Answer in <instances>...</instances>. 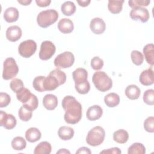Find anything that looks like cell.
<instances>
[{"mask_svg": "<svg viewBox=\"0 0 154 154\" xmlns=\"http://www.w3.org/2000/svg\"><path fill=\"white\" fill-rule=\"evenodd\" d=\"M62 107L64 109V120L69 124L74 125L78 123L82 117V105L72 96H65L61 102Z\"/></svg>", "mask_w": 154, "mask_h": 154, "instance_id": "6da1fadb", "label": "cell"}, {"mask_svg": "<svg viewBox=\"0 0 154 154\" xmlns=\"http://www.w3.org/2000/svg\"><path fill=\"white\" fill-rule=\"evenodd\" d=\"M92 81L95 87L101 92L110 90L112 86V81L103 71L96 72L92 77Z\"/></svg>", "mask_w": 154, "mask_h": 154, "instance_id": "7a4b0ae2", "label": "cell"}, {"mask_svg": "<svg viewBox=\"0 0 154 154\" xmlns=\"http://www.w3.org/2000/svg\"><path fill=\"white\" fill-rule=\"evenodd\" d=\"M58 16V13L55 10H46L38 13L37 16V22L38 26L46 28L56 22Z\"/></svg>", "mask_w": 154, "mask_h": 154, "instance_id": "3957f363", "label": "cell"}, {"mask_svg": "<svg viewBox=\"0 0 154 154\" xmlns=\"http://www.w3.org/2000/svg\"><path fill=\"white\" fill-rule=\"evenodd\" d=\"M105 136V132L103 128L97 126L89 131L86 137V142L90 146H97L103 143Z\"/></svg>", "mask_w": 154, "mask_h": 154, "instance_id": "277c9868", "label": "cell"}, {"mask_svg": "<svg viewBox=\"0 0 154 154\" xmlns=\"http://www.w3.org/2000/svg\"><path fill=\"white\" fill-rule=\"evenodd\" d=\"M19 72V67L15 60L13 57H8L5 60L3 64L2 78L9 80L14 78Z\"/></svg>", "mask_w": 154, "mask_h": 154, "instance_id": "5b68a950", "label": "cell"}, {"mask_svg": "<svg viewBox=\"0 0 154 154\" xmlns=\"http://www.w3.org/2000/svg\"><path fill=\"white\" fill-rule=\"evenodd\" d=\"M75 57L69 51L64 52L58 55L54 60V65L58 69H66L70 67L74 63Z\"/></svg>", "mask_w": 154, "mask_h": 154, "instance_id": "8992f818", "label": "cell"}, {"mask_svg": "<svg viewBox=\"0 0 154 154\" xmlns=\"http://www.w3.org/2000/svg\"><path fill=\"white\" fill-rule=\"evenodd\" d=\"M37 50V44L32 40H26L20 43L18 48L19 54L24 58L31 57Z\"/></svg>", "mask_w": 154, "mask_h": 154, "instance_id": "52a82bcc", "label": "cell"}, {"mask_svg": "<svg viewBox=\"0 0 154 154\" xmlns=\"http://www.w3.org/2000/svg\"><path fill=\"white\" fill-rule=\"evenodd\" d=\"M56 47L51 41L46 40L42 43L39 52V58L42 60H48L50 59L55 53Z\"/></svg>", "mask_w": 154, "mask_h": 154, "instance_id": "ba28073f", "label": "cell"}, {"mask_svg": "<svg viewBox=\"0 0 154 154\" xmlns=\"http://www.w3.org/2000/svg\"><path fill=\"white\" fill-rule=\"evenodd\" d=\"M130 17L134 20H140L143 23L146 22L150 18L148 10L144 7L135 8L130 11Z\"/></svg>", "mask_w": 154, "mask_h": 154, "instance_id": "9c48e42d", "label": "cell"}, {"mask_svg": "<svg viewBox=\"0 0 154 154\" xmlns=\"http://www.w3.org/2000/svg\"><path fill=\"white\" fill-rule=\"evenodd\" d=\"M16 117L11 114L1 110L0 111V126L7 129H12L16 125Z\"/></svg>", "mask_w": 154, "mask_h": 154, "instance_id": "30bf717a", "label": "cell"}, {"mask_svg": "<svg viewBox=\"0 0 154 154\" xmlns=\"http://www.w3.org/2000/svg\"><path fill=\"white\" fill-rule=\"evenodd\" d=\"M90 28L96 34H101L104 32L106 24L103 19L99 17H94L90 21Z\"/></svg>", "mask_w": 154, "mask_h": 154, "instance_id": "8fae6325", "label": "cell"}, {"mask_svg": "<svg viewBox=\"0 0 154 154\" xmlns=\"http://www.w3.org/2000/svg\"><path fill=\"white\" fill-rule=\"evenodd\" d=\"M22 34L21 28L17 25L9 26L6 31V38L11 42H15L19 40Z\"/></svg>", "mask_w": 154, "mask_h": 154, "instance_id": "7c38bea8", "label": "cell"}, {"mask_svg": "<svg viewBox=\"0 0 154 154\" xmlns=\"http://www.w3.org/2000/svg\"><path fill=\"white\" fill-rule=\"evenodd\" d=\"M140 82L143 85H151L154 82V73L152 67L143 70L139 77Z\"/></svg>", "mask_w": 154, "mask_h": 154, "instance_id": "4fadbf2b", "label": "cell"}, {"mask_svg": "<svg viewBox=\"0 0 154 154\" xmlns=\"http://www.w3.org/2000/svg\"><path fill=\"white\" fill-rule=\"evenodd\" d=\"M103 114L102 108L97 105H94L89 107L86 112V116L88 120L95 121L99 119Z\"/></svg>", "mask_w": 154, "mask_h": 154, "instance_id": "5bb4252c", "label": "cell"}, {"mask_svg": "<svg viewBox=\"0 0 154 154\" xmlns=\"http://www.w3.org/2000/svg\"><path fill=\"white\" fill-rule=\"evenodd\" d=\"M58 29L63 34H69L73 31L74 25L73 22L67 18L61 19L58 23Z\"/></svg>", "mask_w": 154, "mask_h": 154, "instance_id": "9a60e30c", "label": "cell"}, {"mask_svg": "<svg viewBox=\"0 0 154 154\" xmlns=\"http://www.w3.org/2000/svg\"><path fill=\"white\" fill-rule=\"evenodd\" d=\"M61 85L58 79L49 73L48 76L45 77L44 82V88L45 91H52Z\"/></svg>", "mask_w": 154, "mask_h": 154, "instance_id": "2e32d148", "label": "cell"}, {"mask_svg": "<svg viewBox=\"0 0 154 154\" xmlns=\"http://www.w3.org/2000/svg\"><path fill=\"white\" fill-rule=\"evenodd\" d=\"M43 105L48 110H53L58 105V99L53 94H47L43 99Z\"/></svg>", "mask_w": 154, "mask_h": 154, "instance_id": "e0dca14e", "label": "cell"}, {"mask_svg": "<svg viewBox=\"0 0 154 154\" xmlns=\"http://www.w3.org/2000/svg\"><path fill=\"white\" fill-rule=\"evenodd\" d=\"M19 16L18 10L15 7H8L4 13V18L8 23L14 22L17 20Z\"/></svg>", "mask_w": 154, "mask_h": 154, "instance_id": "ac0fdd59", "label": "cell"}, {"mask_svg": "<svg viewBox=\"0 0 154 154\" xmlns=\"http://www.w3.org/2000/svg\"><path fill=\"white\" fill-rule=\"evenodd\" d=\"M72 77L75 84L82 83L87 80L88 72L84 68H78L73 72Z\"/></svg>", "mask_w": 154, "mask_h": 154, "instance_id": "d6986e66", "label": "cell"}, {"mask_svg": "<svg viewBox=\"0 0 154 154\" xmlns=\"http://www.w3.org/2000/svg\"><path fill=\"white\" fill-rule=\"evenodd\" d=\"M42 134L40 130L34 127L29 128L25 132V138L30 143H34L40 139Z\"/></svg>", "mask_w": 154, "mask_h": 154, "instance_id": "ffe728a7", "label": "cell"}, {"mask_svg": "<svg viewBox=\"0 0 154 154\" xmlns=\"http://www.w3.org/2000/svg\"><path fill=\"white\" fill-rule=\"evenodd\" d=\"M126 96L131 100H135L138 99L141 94L140 88L136 85H129L125 89Z\"/></svg>", "mask_w": 154, "mask_h": 154, "instance_id": "44dd1931", "label": "cell"}, {"mask_svg": "<svg viewBox=\"0 0 154 154\" xmlns=\"http://www.w3.org/2000/svg\"><path fill=\"white\" fill-rule=\"evenodd\" d=\"M143 54L146 61L151 66L154 65V46L153 43L146 45L143 48Z\"/></svg>", "mask_w": 154, "mask_h": 154, "instance_id": "7402d4cb", "label": "cell"}, {"mask_svg": "<svg viewBox=\"0 0 154 154\" xmlns=\"http://www.w3.org/2000/svg\"><path fill=\"white\" fill-rule=\"evenodd\" d=\"M58 135L63 140H69L72 138L74 135V130L71 127L63 126L59 128L58 131Z\"/></svg>", "mask_w": 154, "mask_h": 154, "instance_id": "603a6c76", "label": "cell"}, {"mask_svg": "<svg viewBox=\"0 0 154 154\" xmlns=\"http://www.w3.org/2000/svg\"><path fill=\"white\" fill-rule=\"evenodd\" d=\"M104 102L109 108L117 106L120 103V97L115 93H108L104 97Z\"/></svg>", "mask_w": 154, "mask_h": 154, "instance_id": "cb8c5ba5", "label": "cell"}, {"mask_svg": "<svg viewBox=\"0 0 154 154\" xmlns=\"http://www.w3.org/2000/svg\"><path fill=\"white\" fill-rule=\"evenodd\" d=\"M129 139L128 132L123 129L115 131L113 134V140L117 143L125 144Z\"/></svg>", "mask_w": 154, "mask_h": 154, "instance_id": "d4e9b609", "label": "cell"}, {"mask_svg": "<svg viewBox=\"0 0 154 154\" xmlns=\"http://www.w3.org/2000/svg\"><path fill=\"white\" fill-rule=\"evenodd\" d=\"M52 150V146L48 141L40 143L34 149V154H50Z\"/></svg>", "mask_w": 154, "mask_h": 154, "instance_id": "484cf974", "label": "cell"}, {"mask_svg": "<svg viewBox=\"0 0 154 154\" xmlns=\"http://www.w3.org/2000/svg\"><path fill=\"white\" fill-rule=\"evenodd\" d=\"M61 10L64 15L70 16L75 13L76 6L72 1H66L61 5Z\"/></svg>", "mask_w": 154, "mask_h": 154, "instance_id": "4316f807", "label": "cell"}, {"mask_svg": "<svg viewBox=\"0 0 154 154\" xmlns=\"http://www.w3.org/2000/svg\"><path fill=\"white\" fill-rule=\"evenodd\" d=\"M124 1H108V8L109 12L112 14H118L122 10L123 8V4Z\"/></svg>", "mask_w": 154, "mask_h": 154, "instance_id": "83f0119b", "label": "cell"}, {"mask_svg": "<svg viewBox=\"0 0 154 154\" xmlns=\"http://www.w3.org/2000/svg\"><path fill=\"white\" fill-rule=\"evenodd\" d=\"M18 116L22 121L28 122L32 116V111L23 105L19 109Z\"/></svg>", "mask_w": 154, "mask_h": 154, "instance_id": "f1b7e54d", "label": "cell"}, {"mask_svg": "<svg viewBox=\"0 0 154 154\" xmlns=\"http://www.w3.org/2000/svg\"><path fill=\"white\" fill-rule=\"evenodd\" d=\"M33 94L28 88H24L22 91L16 93V97L19 101L25 104L30 100Z\"/></svg>", "mask_w": 154, "mask_h": 154, "instance_id": "f546056e", "label": "cell"}, {"mask_svg": "<svg viewBox=\"0 0 154 154\" xmlns=\"http://www.w3.org/2000/svg\"><path fill=\"white\" fill-rule=\"evenodd\" d=\"M146 147L140 143H135L129 146L128 150V154H144Z\"/></svg>", "mask_w": 154, "mask_h": 154, "instance_id": "4dcf8cb0", "label": "cell"}, {"mask_svg": "<svg viewBox=\"0 0 154 154\" xmlns=\"http://www.w3.org/2000/svg\"><path fill=\"white\" fill-rule=\"evenodd\" d=\"M26 146L25 140L22 137H16L11 141V146L16 150H22Z\"/></svg>", "mask_w": 154, "mask_h": 154, "instance_id": "1f68e13d", "label": "cell"}, {"mask_svg": "<svg viewBox=\"0 0 154 154\" xmlns=\"http://www.w3.org/2000/svg\"><path fill=\"white\" fill-rule=\"evenodd\" d=\"M46 76H36L32 82L33 88L38 92L45 91L44 88V82Z\"/></svg>", "mask_w": 154, "mask_h": 154, "instance_id": "d6a6232c", "label": "cell"}, {"mask_svg": "<svg viewBox=\"0 0 154 154\" xmlns=\"http://www.w3.org/2000/svg\"><path fill=\"white\" fill-rule=\"evenodd\" d=\"M10 87L14 93H17L24 88L23 82L20 79L14 78L10 82Z\"/></svg>", "mask_w": 154, "mask_h": 154, "instance_id": "836d02e7", "label": "cell"}, {"mask_svg": "<svg viewBox=\"0 0 154 154\" xmlns=\"http://www.w3.org/2000/svg\"><path fill=\"white\" fill-rule=\"evenodd\" d=\"M131 60L132 63L136 66L141 65L144 61V57L141 52L138 51L134 50L131 54Z\"/></svg>", "mask_w": 154, "mask_h": 154, "instance_id": "e575fe53", "label": "cell"}, {"mask_svg": "<svg viewBox=\"0 0 154 154\" xmlns=\"http://www.w3.org/2000/svg\"><path fill=\"white\" fill-rule=\"evenodd\" d=\"M75 87L78 93L81 94H85L90 90V84L88 80L80 84H75Z\"/></svg>", "mask_w": 154, "mask_h": 154, "instance_id": "d590c367", "label": "cell"}, {"mask_svg": "<svg viewBox=\"0 0 154 154\" xmlns=\"http://www.w3.org/2000/svg\"><path fill=\"white\" fill-rule=\"evenodd\" d=\"M143 99L146 104L153 105L154 104V90L153 89L147 90L144 93Z\"/></svg>", "mask_w": 154, "mask_h": 154, "instance_id": "8d00e7d4", "label": "cell"}, {"mask_svg": "<svg viewBox=\"0 0 154 154\" xmlns=\"http://www.w3.org/2000/svg\"><path fill=\"white\" fill-rule=\"evenodd\" d=\"M50 73L55 76L58 79L61 85L65 83L66 81V75L63 71L61 70L60 69L57 68L55 69H54L50 72Z\"/></svg>", "mask_w": 154, "mask_h": 154, "instance_id": "74e56055", "label": "cell"}, {"mask_svg": "<svg viewBox=\"0 0 154 154\" xmlns=\"http://www.w3.org/2000/svg\"><path fill=\"white\" fill-rule=\"evenodd\" d=\"M104 63L102 59L99 57H94L90 62V65L93 69L95 70H98L101 69L103 66Z\"/></svg>", "mask_w": 154, "mask_h": 154, "instance_id": "f35d334b", "label": "cell"}, {"mask_svg": "<svg viewBox=\"0 0 154 154\" xmlns=\"http://www.w3.org/2000/svg\"><path fill=\"white\" fill-rule=\"evenodd\" d=\"M144 129L150 133L154 132V117L153 116L148 117L144 122Z\"/></svg>", "mask_w": 154, "mask_h": 154, "instance_id": "ab89813d", "label": "cell"}, {"mask_svg": "<svg viewBox=\"0 0 154 154\" xmlns=\"http://www.w3.org/2000/svg\"><path fill=\"white\" fill-rule=\"evenodd\" d=\"M150 1L147 0H134V1H129L128 4L129 7H131L132 9L135 8L142 7L143 6H148L150 4Z\"/></svg>", "mask_w": 154, "mask_h": 154, "instance_id": "60d3db41", "label": "cell"}, {"mask_svg": "<svg viewBox=\"0 0 154 154\" xmlns=\"http://www.w3.org/2000/svg\"><path fill=\"white\" fill-rule=\"evenodd\" d=\"M11 101L10 96L6 93H0V107L4 108L8 106Z\"/></svg>", "mask_w": 154, "mask_h": 154, "instance_id": "b9f144b4", "label": "cell"}, {"mask_svg": "<svg viewBox=\"0 0 154 154\" xmlns=\"http://www.w3.org/2000/svg\"><path fill=\"white\" fill-rule=\"evenodd\" d=\"M121 153H122V151L118 147H112L107 150H103L100 152V153H114V154H120Z\"/></svg>", "mask_w": 154, "mask_h": 154, "instance_id": "7bdbcfd3", "label": "cell"}, {"mask_svg": "<svg viewBox=\"0 0 154 154\" xmlns=\"http://www.w3.org/2000/svg\"><path fill=\"white\" fill-rule=\"evenodd\" d=\"M37 5L40 7H45L49 6L51 2V0H36Z\"/></svg>", "mask_w": 154, "mask_h": 154, "instance_id": "ee69618b", "label": "cell"}, {"mask_svg": "<svg viewBox=\"0 0 154 154\" xmlns=\"http://www.w3.org/2000/svg\"><path fill=\"white\" fill-rule=\"evenodd\" d=\"M91 153V152L90 151V149L86 147H80L76 152V154H82V153H86V154H90Z\"/></svg>", "mask_w": 154, "mask_h": 154, "instance_id": "f6af8a7d", "label": "cell"}, {"mask_svg": "<svg viewBox=\"0 0 154 154\" xmlns=\"http://www.w3.org/2000/svg\"><path fill=\"white\" fill-rule=\"evenodd\" d=\"M90 0H84V1H77L78 4L79 5V6L81 7H87L89 5V4L90 3Z\"/></svg>", "mask_w": 154, "mask_h": 154, "instance_id": "bcb514c9", "label": "cell"}, {"mask_svg": "<svg viewBox=\"0 0 154 154\" xmlns=\"http://www.w3.org/2000/svg\"><path fill=\"white\" fill-rule=\"evenodd\" d=\"M17 2L23 5H28L32 2V1L31 0H23V1L18 0Z\"/></svg>", "mask_w": 154, "mask_h": 154, "instance_id": "7dc6e473", "label": "cell"}, {"mask_svg": "<svg viewBox=\"0 0 154 154\" xmlns=\"http://www.w3.org/2000/svg\"><path fill=\"white\" fill-rule=\"evenodd\" d=\"M58 153H61V154H64V153H69V154H70V152L68 150L66 149H60L57 152V154Z\"/></svg>", "mask_w": 154, "mask_h": 154, "instance_id": "c3c4849f", "label": "cell"}]
</instances>
